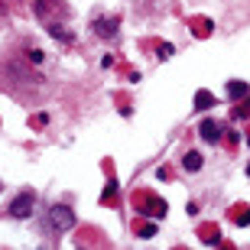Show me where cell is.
Here are the masks:
<instances>
[{
	"label": "cell",
	"mask_w": 250,
	"mask_h": 250,
	"mask_svg": "<svg viewBox=\"0 0 250 250\" xmlns=\"http://www.w3.org/2000/svg\"><path fill=\"white\" fill-rule=\"evenodd\" d=\"M247 176H250V166H247Z\"/></svg>",
	"instance_id": "cell-10"
},
{
	"label": "cell",
	"mask_w": 250,
	"mask_h": 250,
	"mask_svg": "<svg viewBox=\"0 0 250 250\" xmlns=\"http://www.w3.org/2000/svg\"><path fill=\"white\" fill-rule=\"evenodd\" d=\"M33 202H36V195H33V192H20L17 198L10 202V218H29Z\"/></svg>",
	"instance_id": "cell-2"
},
{
	"label": "cell",
	"mask_w": 250,
	"mask_h": 250,
	"mask_svg": "<svg viewBox=\"0 0 250 250\" xmlns=\"http://www.w3.org/2000/svg\"><path fill=\"white\" fill-rule=\"evenodd\" d=\"M198 133H202V140H205V143H218V140H221V124L208 117V121H202Z\"/></svg>",
	"instance_id": "cell-4"
},
{
	"label": "cell",
	"mask_w": 250,
	"mask_h": 250,
	"mask_svg": "<svg viewBox=\"0 0 250 250\" xmlns=\"http://www.w3.org/2000/svg\"><path fill=\"white\" fill-rule=\"evenodd\" d=\"M153 234H156V224H143L140 228V237H153Z\"/></svg>",
	"instance_id": "cell-8"
},
{
	"label": "cell",
	"mask_w": 250,
	"mask_h": 250,
	"mask_svg": "<svg viewBox=\"0 0 250 250\" xmlns=\"http://www.w3.org/2000/svg\"><path fill=\"white\" fill-rule=\"evenodd\" d=\"M228 98H231V101L250 98V84L247 82H237V78H234V82H228Z\"/></svg>",
	"instance_id": "cell-5"
},
{
	"label": "cell",
	"mask_w": 250,
	"mask_h": 250,
	"mask_svg": "<svg viewBox=\"0 0 250 250\" xmlns=\"http://www.w3.org/2000/svg\"><path fill=\"white\" fill-rule=\"evenodd\" d=\"M211 104H214V94H208V91H198V94H195V107H198V111L211 107Z\"/></svg>",
	"instance_id": "cell-7"
},
{
	"label": "cell",
	"mask_w": 250,
	"mask_h": 250,
	"mask_svg": "<svg viewBox=\"0 0 250 250\" xmlns=\"http://www.w3.org/2000/svg\"><path fill=\"white\" fill-rule=\"evenodd\" d=\"M29 59H33L36 65H42V52H39V49H33V52H29Z\"/></svg>",
	"instance_id": "cell-9"
},
{
	"label": "cell",
	"mask_w": 250,
	"mask_h": 250,
	"mask_svg": "<svg viewBox=\"0 0 250 250\" xmlns=\"http://www.w3.org/2000/svg\"><path fill=\"white\" fill-rule=\"evenodd\" d=\"M91 29L101 39H114V36H117V20H114V17H101V20H94V23H91Z\"/></svg>",
	"instance_id": "cell-3"
},
{
	"label": "cell",
	"mask_w": 250,
	"mask_h": 250,
	"mask_svg": "<svg viewBox=\"0 0 250 250\" xmlns=\"http://www.w3.org/2000/svg\"><path fill=\"white\" fill-rule=\"evenodd\" d=\"M75 228V211L68 208V205H52L46 214V231L52 234V237H59V234L72 231Z\"/></svg>",
	"instance_id": "cell-1"
},
{
	"label": "cell",
	"mask_w": 250,
	"mask_h": 250,
	"mask_svg": "<svg viewBox=\"0 0 250 250\" xmlns=\"http://www.w3.org/2000/svg\"><path fill=\"white\" fill-rule=\"evenodd\" d=\"M182 169H186V172H198V169H202V156H198V153H186Z\"/></svg>",
	"instance_id": "cell-6"
}]
</instances>
